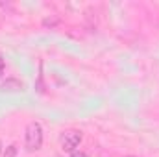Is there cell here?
Wrapping results in <instances>:
<instances>
[{
	"mask_svg": "<svg viewBox=\"0 0 159 157\" xmlns=\"http://www.w3.org/2000/svg\"><path fill=\"white\" fill-rule=\"evenodd\" d=\"M24 144L30 152L39 150L43 144V128L39 122H32L26 128V135H24Z\"/></svg>",
	"mask_w": 159,
	"mask_h": 157,
	"instance_id": "obj_1",
	"label": "cell"
},
{
	"mask_svg": "<svg viewBox=\"0 0 159 157\" xmlns=\"http://www.w3.org/2000/svg\"><path fill=\"white\" fill-rule=\"evenodd\" d=\"M80 142H81V135H80L78 131H67V133L61 137V148L67 150V152L76 150L80 146Z\"/></svg>",
	"mask_w": 159,
	"mask_h": 157,
	"instance_id": "obj_2",
	"label": "cell"
},
{
	"mask_svg": "<svg viewBox=\"0 0 159 157\" xmlns=\"http://www.w3.org/2000/svg\"><path fill=\"white\" fill-rule=\"evenodd\" d=\"M20 89H22V83L15 78H9L2 83V91H9L11 92V91H20Z\"/></svg>",
	"mask_w": 159,
	"mask_h": 157,
	"instance_id": "obj_3",
	"label": "cell"
},
{
	"mask_svg": "<svg viewBox=\"0 0 159 157\" xmlns=\"http://www.w3.org/2000/svg\"><path fill=\"white\" fill-rule=\"evenodd\" d=\"M2 157H17V146H7L2 152Z\"/></svg>",
	"mask_w": 159,
	"mask_h": 157,
	"instance_id": "obj_4",
	"label": "cell"
},
{
	"mask_svg": "<svg viewBox=\"0 0 159 157\" xmlns=\"http://www.w3.org/2000/svg\"><path fill=\"white\" fill-rule=\"evenodd\" d=\"M72 157H87V155H85V154H74Z\"/></svg>",
	"mask_w": 159,
	"mask_h": 157,
	"instance_id": "obj_5",
	"label": "cell"
},
{
	"mask_svg": "<svg viewBox=\"0 0 159 157\" xmlns=\"http://www.w3.org/2000/svg\"><path fill=\"white\" fill-rule=\"evenodd\" d=\"M0 152H2V148H0Z\"/></svg>",
	"mask_w": 159,
	"mask_h": 157,
	"instance_id": "obj_6",
	"label": "cell"
}]
</instances>
